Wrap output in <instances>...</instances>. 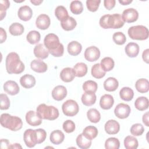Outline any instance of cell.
<instances>
[{"label":"cell","mask_w":149,"mask_h":149,"mask_svg":"<svg viewBox=\"0 0 149 149\" xmlns=\"http://www.w3.org/2000/svg\"><path fill=\"white\" fill-rule=\"evenodd\" d=\"M44 44L49 53L54 56L60 57L63 55L64 47L62 44L59 42V38L56 34L49 33L46 35L44 40Z\"/></svg>","instance_id":"1"},{"label":"cell","mask_w":149,"mask_h":149,"mask_svg":"<svg viewBox=\"0 0 149 149\" xmlns=\"http://www.w3.org/2000/svg\"><path fill=\"white\" fill-rule=\"evenodd\" d=\"M6 69L9 74H20L24 70V65L19 55L14 52L8 54L5 60Z\"/></svg>","instance_id":"2"},{"label":"cell","mask_w":149,"mask_h":149,"mask_svg":"<svg viewBox=\"0 0 149 149\" xmlns=\"http://www.w3.org/2000/svg\"><path fill=\"white\" fill-rule=\"evenodd\" d=\"M1 125L2 127L12 131H17L22 129L23 122L22 119L16 116L9 113H2L1 115Z\"/></svg>","instance_id":"3"},{"label":"cell","mask_w":149,"mask_h":149,"mask_svg":"<svg viewBox=\"0 0 149 149\" xmlns=\"http://www.w3.org/2000/svg\"><path fill=\"white\" fill-rule=\"evenodd\" d=\"M37 115L42 119L54 120L59 116L58 109L51 105H47L45 104H40L36 109Z\"/></svg>","instance_id":"4"},{"label":"cell","mask_w":149,"mask_h":149,"mask_svg":"<svg viewBox=\"0 0 149 149\" xmlns=\"http://www.w3.org/2000/svg\"><path fill=\"white\" fill-rule=\"evenodd\" d=\"M129 36L133 40H145L148 37V30L143 25L130 27L127 31Z\"/></svg>","instance_id":"5"},{"label":"cell","mask_w":149,"mask_h":149,"mask_svg":"<svg viewBox=\"0 0 149 149\" xmlns=\"http://www.w3.org/2000/svg\"><path fill=\"white\" fill-rule=\"evenodd\" d=\"M62 112L67 116H73L76 115L79 111V107L78 104L73 100L66 101L62 105Z\"/></svg>","instance_id":"6"},{"label":"cell","mask_w":149,"mask_h":149,"mask_svg":"<svg viewBox=\"0 0 149 149\" xmlns=\"http://www.w3.org/2000/svg\"><path fill=\"white\" fill-rule=\"evenodd\" d=\"M131 112L130 107L129 105L120 103L116 105L114 109V113L119 119L127 118Z\"/></svg>","instance_id":"7"},{"label":"cell","mask_w":149,"mask_h":149,"mask_svg":"<svg viewBox=\"0 0 149 149\" xmlns=\"http://www.w3.org/2000/svg\"><path fill=\"white\" fill-rule=\"evenodd\" d=\"M84 56L87 61L94 62L99 59L100 56V51L97 47L91 46L86 49Z\"/></svg>","instance_id":"8"},{"label":"cell","mask_w":149,"mask_h":149,"mask_svg":"<svg viewBox=\"0 0 149 149\" xmlns=\"http://www.w3.org/2000/svg\"><path fill=\"white\" fill-rule=\"evenodd\" d=\"M23 139L27 147L29 148L34 147L37 144L35 130L31 129L26 130L23 134Z\"/></svg>","instance_id":"9"},{"label":"cell","mask_w":149,"mask_h":149,"mask_svg":"<svg viewBox=\"0 0 149 149\" xmlns=\"http://www.w3.org/2000/svg\"><path fill=\"white\" fill-rule=\"evenodd\" d=\"M121 16L124 22L133 23L137 20L139 13L134 8H128L123 10Z\"/></svg>","instance_id":"10"},{"label":"cell","mask_w":149,"mask_h":149,"mask_svg":"<svg viewBox=\"0 0 149 149\" xmlns=\"http://www.w3.org/2000/svg\"><path fill=\"white\" fill-rule=\"evenodd\" d=\"M51 23L49 17L46 14H41L36 19V25L37 28L41 30L47 29Z\"/></svg>","instance_id":"11"},{"label":"cell","mask_w":149,"mask_h":149,"mask_svg":"<svg viewBox=\"0 0 149 149\" xmlns=\"http://www.w3.org/2000/svg\"><path fill=\"white\" fill-rule=\"evenodd\" d=\"M26 120L29 125L32 126H39L42 123V119L34 111H29L26 113Z\"/></svg>","instance_id":"12"},{"label":"cell","mask_w":149,"mask_h":149,"mask_svg":"<svg viewBox=\"0 0 149 149\" xmlns=\"http://www.w3.org/2000/svg\"><path fill=\"white\" fill-rule=\"evenodd\" d=\"M67 95V90L63 86L59 85L54 88L52 91V97L56 101H61Z\"/></svg>","instance_id":"13"},{"label":"cell","mask_w":149,"mask_h":149,"mask_svg":"<svg viewBox=\"0 0 149 149\" xmlns=\"http://www.w3.org/2000/svg\"><path fill=\"white\" fill-rule=\"evenodd\" d=\"M104 129L107 134H115L119 132L120 130V125L116 120L111 119L105 123Z\"/></svg>","instance_id":"14"},{"label":"cell","mask_w":149,"mask_h":149,"mask_svg":"<svg viewBox=\"0 0 149 149\" xmlns=\"http://www.w3.org/2000/svg\"><path fill=\"white\" fill-rule=\"evenodd\" d=\"M4 91L11 95H15L19 93L20 88L17 83L13 80H8L3 84Z\"/></svg>","instance_id":"15"},{"label":"cell","mask_w":149,"mask_h":149,"mask_svg":"<svg viewBox=\"0 0 149 149\" xmlns=\"http://www.w3.org/2000/svg\"><path fill=\"white\" fill-rule=\"evenodd\" d=\"M17 15L20 20L26 22L31 18L33 15V11L29 6H22L19 9Z\"/></svg>","instance_id":"16"},{"label":"cell","mask_w":149,"mask_h":149,"mask_svg":"<svg viewBox=\"0 0 149 149\" xmlns=\"http://www.w3.org/2000/svg\"><path fill=\"white\" fill-rule=\"evenodd\" d=\"M75 72L72 68H65L60 73L61 79L66 83H69L73 80L75 77Z\"/></svg>","instance_id":"17"},{"label":"cell","mask_w":149,"mask_h":149,"mask_svg":"<svg viewBox=\"0 0 149 149\" xmlns=\"http://www.w3.org/2000/svg\"><path fill=\"white\" fill-rule=\"evenodd\" d=\"M35 56L37 58L44 59L48 58L49 52L43 44H38L36 45L33 50Z\"/></svg>","instance_id":"18"},{"label":"cell","mask_w":149,"mask_h":149,"mask_svg":"<svg viewBox=\"0 0 149 149\" xmlns=\"http://www.w3.org/2000/svg\"><path fill=\"white\" fill-rule=\"evenodd\" d=\"M31 69L37 73H44L47 70V65L40 59H34L30 63Z\"/></svg>","instance_id":"19"},{"label":"cell","mask_w":149,"mask_h":149,"mask_svg":"<svg viewBox=\"0 0 149 149\" xmlns=\"http://www.w3.org/2000/svg\"><path fill=\"white\" fill-rule=\"evenodd\" d=\"M35 77L29 74H26L22 76L20 79V83L22 87L25 88H30L36 84Z\"/></svg>","instance_id":"20"},{"label":"cell","mask_w":149,"mask_h":149,"mask_svg":"<svg viewBox=\"0 0 149 149\" xmlns=\"http://www.w3.org/2000/svg\"><path fill=\"white\" fill-rule=\"evenodd\" d=\"M114 104V100L113 97L110 94L103 95L100 101V105L103 109H111Z\"/></svg>","instance_id":"21"},{"label":"cell","mask_w":149,"mask_h":149,"mask_svg":"<svg viewBox=\"0 0 149 149\" xmlns=\"http://www.w3.org/2000/svg\"><path fill=\"white\" fill-rule=\"evenodd\" d=\"M140 48L139 45L135 42L128 43L125 48V51L126 55L130 58L136 57L139 53Z\"/></svg>","instance_id":"22"},{"label":"cell","mask_w":149,"mask_h":149,"mask_svg":"<svg viewBox=\"0 0 149 149\" xmlns=\"http://www.w3.org/2000/svg\"><path fill=\"white\" fill-rule=\"evenodd\" d=\"M68 52L72 56H76L79 55L82 49V46L80 43L76 41H72L68 45Z\"/></svg>","instance_id":"23"},{"label":"cell","mask_w":149,"mask_h":149,"mask_svg":"<svg viewBox=\"0 0 149 149\" xmlns=\"http://www.w3.org/2000/svg\"><path fill=\"white\" fill-rule=\"evenodd\" d=\"M119 86V83L117 79L115 77H109L104 82V88L107 91H115Z\"/></svg>","instance_id":"24"},{"label":"cell","mask_w":149,"mask_h":149,"mask_svg":"<svg viewBox=\"0 0 149 149\" xmlns=\"http://www.w3.org/2000/svg\"><path fill=\"white\" fill-rule=\"evenodd\" d=\"M96 95L94 93L85 92L81 96L82 103L87 107H90L95 104L96 101Z\"/></svg>","instance_id":"25"},{"label":"cell","mask_w":149,"mask_h":149,"mask_svg":"<svg viewBox=\"0 0 149 149\" xmlns=\"http://www.w3.org/2000/svg\"><path fill=\"white\" fill-rule=\"evenodd\" d=\"M65 139L63 133L59 130H55L51 132L49 137L51 142L55 145H58L62 143Z\"/></svg>","instance_id":"26"},{"label":"cell","mask_w":149,"mask_h":149,"mask_svg":"<svg viewBox=\"0 0 149 149\" xmlns=\"http://www.w3.org/2000/svg\"><path fill=\"white\" fill-rule=\"evenodd\" d=\"M61 25L62 28L65 31H70L73 30L76 25V20L71 16H69L65 20L61 22Z\"/></svg>","instance_id":"27"},{"label":"cell","mask_w":149,"mask_h":149,"mask_svg":"<svg viewBox=\"0 0 149 149\" xmlns=\"http://www.w3.org/2000/svg\"><path fill=\"white\" fill-rule=\"evenodd\" d=\"M76 141L77 146L81 149H87L91 145V140L86 137L83 133L77 136Z\"/></svg>","instance_id":"28"},{"label":"cell","mask_w":149,"mask_h":149,"mask_svg":"<svg viewBox=\"0 0 149 149\" xmlns=\"http://www.w3.org/2000/svg\"><path fill=\"white\" fill-rule=\"evenodd\" d=\"M136 90L140 93H146L149 90V82L146 79H138L135 84Z\"/></svg>","instance_id":"29"},{"label":"cell","mask_w":149,"mask_h":149,"mask_svg":"<svg viewBox=\"0 0 149 149\" xmlns=\"http://www.w3.org/2000/svg\"><path fill=\"white\" fill-rule=\"evenodd\" d=\"M148 104L149 101L147 97H138L135 102H134V106L136 108L140 111H144L148 108Z\"/></svg>","instance_id":"30"},{"label":"cell","mask_w":149,"mask_h":149,"mask_svg":"<svg viewBox=\"0 0 149 149\" xmlns=\"http://www.w3.org/2000/svg\"><path fill=\"white\" fill-rule=\"evenodd\" d=\"M119 95L122 100L126 101H130L134 96L133 90L128 87H124L119 91Z\"/></svg>","instance_id":"31"},{"label":"cell","mask_w":149,"mask_h":149,"mask_svg":"<svg viewBox=\"0 0 149 149\" xmlns=\"http://www.w3.org/2000/svg\"><path fill=\"white\" fill-rule=\"evenodd\" d=\"M73 69L75 72V76L78 77H83L87 73V66L83 62L77 63L74 66Z\"/></svg>","instance_id":"32"},{"label":"cell","mask_w":149,"mask_h":149,"mask_svg":"<svg viewBox=\"0 0 149 149\" xmlns=\"http://www.w3.org/2000/svg\"><path fill=\"white\" fill-rule=\"evenodd\" d=\"M100 65L105 72H109L112 70L114 68L115 62L112 58L105 57L101 61Z\"/></svg>","instance_id":"33"},{"label":"cell","mask_w":149,"mask_h":149,"mask_svg":"<svg viewBox=\"0 0 149 149\" xmlns=\"http://www.w3.org/2000/svg\"><path fill=\"white\" fill-rule=\"evenodd\" d=\"M91 73V75L95 79H101L104 77L106 74V72L102 69L100 63H98L94 64L92 66Z\"/></svg>","instance_id":"34"},{"label":"cell","mask_w":149,"mask_h":149,"mask_svg":"<svg viewBox=\"0 0 149 149\" xmlns=\"http://www.w3.org/2000/svg\"><path fill=\"white\" fill-rule=\"evenodd\" d=\"M98 132L97 127L93 126H87L84 129L83 131V134L86 137L91 140L95 139L98 135Z\"/></svg>","instance_id":"35"},{"label":"cell","mask_w":149,"mask_h":149,"mask_svg":"<svg viewBox=\"0 0 149 149\" xmlns=\"http://www.w3.org/2000/svg\"><path fill=\"white\" fill-rule=\"evenodd\" d=\"M139 143L137 139L132 136H127L124 140V146L126 149H136Z\"/></svg>","instance_id":"36"},{"label":"cell","mask_w":149,"mask_h":149,"mask_svg":"<svg viewBox=\"0 0 149 149\" xmlns=\"http://www.w3.org/2000/svg\"><path fill=\"white\" fill-rule=\"evenodd\" d=\"M9 31L12 36H20L24 32V27L19 23H13L9 26Z\"/></svg>","instance_id":"37"},{"label":"cell","mask_w":149,"mask_h":149,"mask_svg":"<svg viewBox=\"0 0 149 149\" xmlns=\"http://www.w3.org/2000/svg\"><path fill=\"white\" fill-rule=\"evenodd\" d=\"M87 116L89 121L92 123H97L100 120L101 115L99 111L95 108H91L87 112Z\"/></svg>","instance_id":"38"},{"label":"cell","mask_w":149,"mask_h":149,"mask_svg":"<svg viewBox=\"0 0 149 149\" xmlns=\"http://www.w3.org/2000/svg\"><path fill=\"white\" fill-rule=\"evenodd\" d=\"M112 17V29L121 28L125 24L122 16L119 13H114L111 15Z\"/></svg>","instance_id":"39"},{"label":"cell","mask_w":149,"mask_h":149,"mask_svg":"<svg viewBox=\"0 0 149 149\" xmlns=\"http://www.w3.org/2000/svg\"><path fill=\"white\" fill-rule=\"evenodd\" d=\"M55 15L61 22L69 17L68 12L66 9L62 5L58 6L55 10Z\"/></svg>","instance_id":"40"},{"label":"cell","mask_w":149,"mask_h":149,"mask_svg":"<svg viewBox=\"0 0 149 149\" xmlns=\"http://www.w3.org/2000/svg\"><path fill=\"white\" fill-rule=\"evenodd\" d=\"M41 38L40 34L38 31L36 30L30 31L26 36L27 41L31 44H35L38 43Z\"/></svg>","instance_id":"41"},{"label":"cell","mask_w":149,"mask_h":149,"mask_svg":"<svg viewBox=\"0 0 149 149\" xmlns=\"http://www.w3.org/2000/svg\"><path fill=\"white\" fill-rule=\"evenodd\" d=\"M70 11L75 15H79L83 10V4L80 1H73L70 5Z\"/></svg>","instance_id":"42"},{"label":"cell","mask_w":149,"mask_h":149,"mask_svg":"<svg viewBox=\"0 0 149 149\" xmlns=\"http://www.w3.org/2000/svg\"><path fill=\"white\" fill-rule=\"evenodd\" d=\"M100 26L105 29L112 28V19L111 15H105L101 17L100 19Z\"/></svg>","instance_id":"43"},{"label":"cell","mask_w":149,"mask_h":149,"mask_svg":"<svg viewBox=\"0 0 149 149\" xmlns=\"http://www.w3.org/2000/svg\"><path fill=\"white\" fill-rule=\"evenodd\" d=\"M98 88L97 83L93 80H87L83 84V89L85 92L95 93Z\"/></svg>","instance_id":"44"},{"label":"cell","mask_w":149,"mask_h":149,"mask_svg":"<svg viewBox=\"0 0 149 149\" xmlns=\"http://www.w3.org/2000/svg\"><path fill=\"white\" fill-rule=\"evenodd\" d=\"M120 147V142L117 138L109 137L105 142L106 149H118Z\"/></svg>","instance_id":"45"},{"label":"cell","mask_w":149,"mask_h":149,"mask_svg":"<svg viewBox=\"0 0 149 149\" xmlns=\"http://www.w3.org/2000/svg\"><path fill=\"white\" fill-rule=\"evenodd\" d=\"M113 41L117 45H123L126 41L125 35L122 32H116L112 36Z\"/></svg>","instance_id":"46"},{"label":"cell","mask_w":149,"mask_h":149,"mask_svg":"<svg viewBox=\"0 0 149 149\" xmlns=\"http://www.w3.org/2000/svg\"><path fill=\"white\" fill-rule=\"evenodd\" d=\"M130 131L132 135L134 136H139L143 133L144 128L141 124L135 123L132 126Z\"/></svg>","instance_id":"47"},{"label":"cell","mask_w":149,"mask_h":149,"mask_svg":"<svg viewBox=\"0 0 149 149\" xmlns=\"http://www.w3.org/2000/svg\"><path fill=\"white\" fill-rule=\"evenodd\" d=\"M100 3V0H87L86 1V6L88 10L94 12L98 10Z\"/></svg>","instance_id":"48"},{"label":"cell","mask_w":149,"mask_h":149,"mask_svg":"<svg viewBox=\"0 0 149 149\" xmlns=\"http://www.w3.org/2000/svg\"><path fill=\"white\" fill-rule=\"evenodd\" d=\"M10 6V2L8 0H1L0 1V15L1 20L6 16V10L9 8Z\"/></svg>","instance_id":"49"},{"label":"cell","mask_w":149,"mask_h":149,"mask_svg":"<svg viewBox=\"0 0 149 149\" xmlns=\"http://www.w3.org/2000/svg\"><path fill=\"white\" fill-rule=\"evenodd\" d=\"M37 144H40L44 142L47 137V133L43 129H37L35 130Z\"/></svg>","instance_id":"50"},{"label":"cell","mask_w":149,"mask_h":149,"mask_svg":"<svg viewBox=\"0 0 149 149\" xmlns=\"http://www.w3.org/2000/svg\"><path fill=\"white\" fill-rule=\"evenodd\" d=\"M62 127L65 132L68 133H72L75 130V124L71 120H66L63 122Z\"/></svg>","instance_id":"51"},{"label":"cell","mask_w":149,"mask_h":149,"mask_svg":"<svg viewBox=\"0 0 149 149\" xmlns=\"http://www.w3.org/2000/svg\"><path fill=\"white\" fill-rule=\"evenodd\" d=\"M0 100H1V110L8 109L10 106V100L8 97L5 94H1Z\"/></svg>","instance_id":"52"},{"label":"cell","mask_w":149,"mask_h":149,"mask_svg":"<svg viewBox=\"0 0 149 149\" xmlns=\"http://www.w3.org/2000/svg\"><path fill=\"white\" fill-rule=\"evenodd\" d=\"M115 0H104V5L105 8L108 10L113 9L115 6Z\"/></svg>","instance_id":"53"},{"label":"cell","mask_w":149,"mask_h":149,"mask_svg":"<svg viewBox=\"0 0 149 149\" xmlns=\"http://www.w3.org/2000/svg\"><path fill=\"white\" fill-rule=\"evenodd\" d=\"M6 33L5 30L2 28L0 27V38H1V43H3L4 41H5L6 39Z\"/></svg>","instance_id":"54"},{"label":"cell","mask_w":149,"mask_h":149,"mask_svg":"<svg viewBox=\"0 0 149 149\" xmlns=\"http://www.w3.org/2000/svg\"><path fill=\"white\" fill-rule=\"evenodd\" d=\"M148 53H149V49H145L142 54V58L143 59V61L147 63H148L149 62V59H148Z\"/></svg>","instance_id":"55"},{"label":"cell","mask_w":149,"mask_h":149,"mask_svg":"<svg viewBox=\"0 0 149 149\" xmlns=\"http://www.w3.org/2000/svg\"><path fill=\"white\" fill-rule=\"evenodd\" d=\"M9 141L7 139L1 140V148H9Z\"/></svg>","instance_id":"56"},{"label":"cell","mask_w":149,"mask_h":149,"mask_svg":"<svg viewBox=\"0 0 149 149\" xmlns=\"http://www.w3.org/2000/svg\"><path fill=\"white\" fill-rule=\"evenodd\" d=\"M148 112H146L143 115V118H142V120H143V122L144 123V124L148 127L149 126V121H148Z\"/></svg>","instance_id":"57"},{"label":"cell","mask_w":149,"mask_h":149,"mask_svg":"<svg viewBox=\"0 0 149 149\" xmlns=\"http://www.w3.org/2000/svg\"><path fill=\"white\" fill-rule=\"evenodd\" d=\"M132 0H119V2L123 5H127L132 3Z\"/></svg>","instance_id":"58"},{"label":"cell","mask_w":149,"mask_h":149,"mask_svg":"<svg viewBox=\"0 0 149 149\" xmlns=\"http://www.w3.org/2000/svg\"><path fill=\"white\" fill-rule=\"evenodd\" d=\"M30 2L34 5H39L42 2V0H31Z\"/></svg>","instance_id":"59"},{"label":"cell","mask_w":149,"mask_h":149,"mask_svg":"<svg viewBox=\"0 0 149 149\" xmlns=\"http://www.w3.org/2000/svg\"><path fill=\"white\" fill-rule=\"evenodd\" d=\"M9 148H22V146L20 145V144H18V143H15V144H13L10 146H9Z\"/></svg>","instance_id":"60"}]
</instances>
